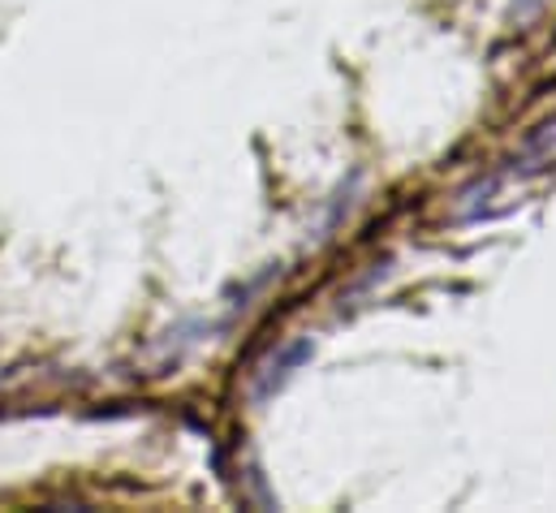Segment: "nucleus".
I'll use <instances>...</instances> for the list:
<instances>
[{
  "mask_svg": "<svg viewBox=\"0 0 556 513\" xmlns=\"http://www.w3.org/2000/svg\"><path fill=\"white\" fill-rule=\"evenodd\" d=\"M311 354H315L311 337H289V341H280L277 350H268V354L260 359V367L251 372V397H255V401H273L280 388L289 385V380L311 363Z\"/></svg>",
  "mask_w": 556,
  "mask_h": 513,
  "instance_id": "1",
  "label": "nucleus"
}]
</instances>
